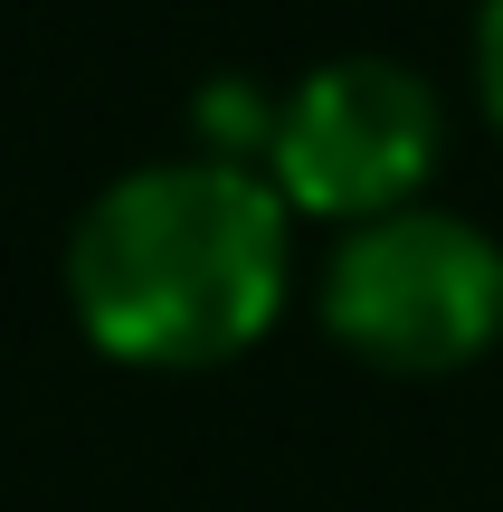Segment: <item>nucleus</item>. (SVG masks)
Masks as SVG:
<instances>
[{"label":"nucleus","instance_id":"nucleus-1","mask_svg":"<svg viewBox=\"0 0 503 512\" xmlns=\"http://www.w3.org/2000/svg\"><path fill=\"white\" fill-rule=\"evenodd\" d=\"M295 209L247 162H143L86 200L67 238V304L124 370H219L285 313Z\"/></svg>","mask_w":503,"mask_h":512},{"label":"nucleus","instance_id":"nucleus-2","mask_svg":"<svg viewBox=\"0 0 503 512\" xmlns=\"http://www.w3.org/2000/svg\"><path fill=\"white\" fill-rule=\"evenodd\" d=\"M323 332L352 361L437 380L494 351L503 332V247L456 209H399V219L342 228L323 266Z\"/></svg>","mask_w":503,"mask_h":512},{"label":"nucleus","instance_id":"nucleus-3","mask_svg":"<svg viewBox=\"0 0 503 512\" xmlns=\"http://www.w3.org/2000/svg\"><path fill=\"white\" fill-rule=\"evenodd\" d=\"M437 152H447V114L437 86L399 57H323L295 95L276 105V143H266V181L295 219L371 228L418 209Z\"/></svg>","mask_w":503,"mask_h":512},{"label":"nucleus","instance_id":"nucleus-4","mask_svg":"<svg viewBox=\"0 0 503 512\" xmlns=\"http://www.w3.org/2000/svg\"><path fill=\"white\" fill-rule=\"evenodd\" d=\"M475 86H485V114H494V133H503V0L475 10Z\"/></svg>","mask_w":503,"mask_h":512}]
</instances>
